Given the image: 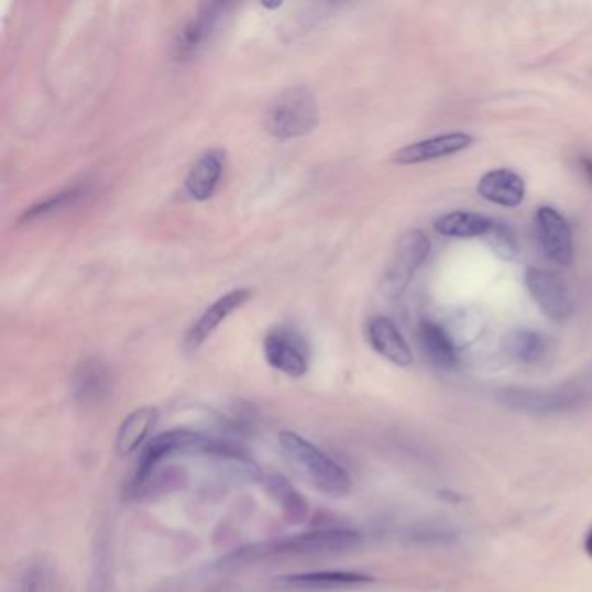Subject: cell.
<instances>
[{"mask_svg":"<svg viewBox=\"0 0 592 592\" xmlns=\"http://www.w3.org/2000/svg\"><path fill=\"white\" fill-rule=\"evenodd\" d=\"M490 248L494 249L495 254L501 255L502 260H515L518 254V242L515 234L511 233L509 228L504 227L501 222H495L486 233Z\"/></svg>","mask_w":592,"mask_h":592,"instance_id":"484cf974","label":"cell"},{"mask_svg":"<svg viewBox=\"0 0 592 592\" xmlns=\"http://www.w3.org/2000/svg\"><path fill=\"white\" fill-rule=\"evenodd\" d=\"M267 495L281 507L288 523H305L309 516V504L299 490L282 474H267L263 478Z\"/></svg>","mask_w":592,"mask_h":592,"instance_id":"ffe728a7","label":"cell"},{"mask_svg":"<svg viewBox=\"0 0 592 592\" xmlns=\"http://www.w3.org/2000/svg\"><path fill=\"white\" fill-rule=\"evenodd\" d=\"M231 4L227 2H207L197 9V13L186 21L174 41V58L186 63L194 59L206 47L207 42L216 32L221 18L227 14Z\"/></svg>","mask_w":592,"mask_h":592,"instance_id":"52a82bcc","label":"cell"},{"mask_svg":"<svg viewBox=\"0 0 592 592\" xmlns=\"http://www.w3.org/2000/svg\"><path fill=\"white\" fill-rule=\"evenodd\" d=\"M372 582V577L342 570H320V572L290 573L281 577L276 584L297 591H339V589L360 588Z\"/></svg>","mask_w":592,"mask_h":592,"instance_id":"9a60e30c","label":"cell"},{"mask_svg":"<svg viewBox=\"0 0 592 592\" xmlns=\"http://www.w3.org/2000/svg\"><path fill=\"white\" fill-rule=\"evenodd\" d=\"M84 194H86V189L80 188V186L63 189L59 194L51 195L46 200H42V202L35 204V206L26 209L25 212L21 215L20 222L37 221V219L46 218V216L54 215V212H58V210L74 206L78 198H83Z\"/></svg>","mask_w":592,"mask_h":592,"instance_id":"d4e9b609","label":"cell"},{"mask_svg":"<svg viewBox=\"0 0 592 592\" xmlns=\"http://www.w3.org/2000/svg\"><path fill=\"white\" fill-rule=\"evenodd\" d=\"M417 339H419L420 348L432 365L449 371L459 362V354H457L452 338L437 324L428 320L420 321Z\"/></svg>","mask_w":592,"mask_h":592,"instance_id":"44dd1931","label":"cell"},{"mask_svg":"<svg viewBox=\"0 0 592 592\" xmlns=\"http://www.w3.org/2000/svg\"><path fill=\"white\" fill-rule=\"evenodd\" d=\"M585 551L592 556V530L588 534V539H585Z\"/></svg>","mask_w":592,"mask_h":592,"instance_id":"83f0119b","label":"cell"},{"mask_svg":"<svg viewBox=\"0 0 592 592\" xmlns=\"http://www.w3.org/2000/svg\"><path fill=\"white\" fill-rule=\"evenodd\" d=\"M366 339L371 342L372 350L393 365L408 366L414 362L410 346L390 318H372L366 326Z\"/></svg>","mask_w":592,"mask_h":592,"instance_id":"4fadbf2b","label":"cell"},{"mask_svg":"<svg viewBox=\"0 0 592 592\" xmlns=\"http://www.w3.org/2000/svg\"><path fill=\"white\" fill-rule=\"evenodd\" d=\"M478 195L486 202L515 209L522 206L527 195L523 177L511 169H494L483 174L478 183Z\"/></svg>","mask_w":592,"mask_h":592,"instance_id":"5bb4252c","label":"cell"},{"mask_svg":"<svg viewBox=\"0 0 592 592\" xmlns=\"http://www.w3.org/2000/svg\"><path fill=\"white\" fill-rule=\"evenodd\" d=\"M264 359L275 371L288 377H303L309 371V346L306 339L288 327L270 330L263 341Z\"/></svg>","mask_w":592,"mask_h":592,"instance_id":"8992f818","label":"cell"},{"mask_svg":"<svg viewBox=\"0 0 592 592\" xmlns=\"http://www.w3.org/2000/svg\"><path fill=\"white\" fill-rule=\"evenodd\" d=\"M92 573L89 592H110L111 589V568H113V551H111L110 534L101 530L96 534L95 549H92Z\"/></svg>","mask_w":592,"mask_h":592,"instance_id":"603a6c76","label":"cell"},{"mask_svg":"<svg viewBox=\"0 0 592 592\" xmlns=\"http://www.w3.org/2000/svg\"><path fill=\"white\" fill-rule=\"evenodd\" d=\"M317 99L306 87H288L276 96L264 111V129L267 134L278 140H296L308 136L317 128Z\"/></svg>","mask_w":592,"mask_h":592,"instance_id":"277c9868","label":"cell"},{"mask_svg":"<svg viewBox=\"0 0 592 592\" xmlns=\"http://www.w3.org/2000/svg\"><path fill=\"white\" fill-rule=\"evenodd\" d=\"M9 592H62L58 568L47 556H32L18 568Z\"/></svg>","mask_w":592,"mask_h":592,"instance_id":"2e32d148","label":"cell"},{"mask_svg":"<svg viewBox=\"0 0 592 592\" xmlns=\"http://www.w3.org/2000/svg\"><path fill=\"white\" fill-rule=\"evenodd\" d=\"M473 141L474 138L468 132H447V134L428 138V140L404 146L395 153L393 161L399 165L426 164V162L438 161V158L464 152L473 144Z\"/></svg>","mask_w":592,"mask_h":592,"instance_id":"8fae6325","label":"cell"},{"mask_svg":"<svg viewBox=\"0 0 592 592\" xmlns=\"http://www.w3.org/2000/svg\"><path fill=\"white\" fill-rule=\"evenodd\" d=\"M535 227H537L540 248L549 260L563 266L572 263V228L558 210L547 206L539 207L535 215Z\"/></svg>","mask_w":592,"mask_h":592,"instance_id":"30bf717a","label":"cell"},{"mask_svg":"<svg viewBox=\"0 0 592 592\" xmlns=\"http://www.w3.org/2000/svg\"><path fill=\"white\" fill-rule=\"evenodd\" d=\"M278 445L288 465L305 478L309 485L333 497L350 494L353 486L351 474L329 453L318 449L317 445L288 429L278 435Z\"/></svg>","mask_w":592,"mask_h":592,"instance_id":"7a4b0ae2","label":"cell"},{"mask_svg":"<svg viewBox=\"0 0 592 592\" xmlns=\"http://www.w3.org/2000/svg\"><path fill=\"white\" fill-rule=\"evenodd\" d=\"M224 171V155L218 150L204 153L189 169L185 179V194L195 202H206L221 182Z\"/></svg>","mask_w":592,"mask_h":592,"instance_id":"e0dca14e","label":"cell"},{"mask_svg":"<svg viewBox=\"0 0 592 592\" xmlns=\"http://www.w3.org/2000/svg\"><path fill=\"white\" fill-rule=\"evenodd\" d=\"M251 297L252 293L249 288H237V290L228 293L227 296L219 297L216 303H212L202 313V317L198 318L194 327L186 333V348L189 351L198 350L212 336V332L221 326L222 321L233 315L237 309L242 308Z\"/></svg>","mask_w":592,"mask_h":592,"instance_id":"7c38bea8","label":"cell"},{"mask_svg":"<svg viewBox=\"0 0 592 592\" xmlns=\"http://www.w3.org/2000/svg\"><path fill=\"white\" fill-rule=\"evenodd\" d=\"M215 438L204 437L189 429H171L161 432L144 445L138 457L134 476L129 483V494L140 495L158 469L176 457H207Z\"/></svg>","mask_w":592,"mask_h":592,"instance_id":"3957f363","label":"cell"},{"mask_svg":"<svg viewBox=\"0 0 592 592\" xmlns=\"http://www.w3.org/2000/svg\"><path fill=\"white\" fill-rule=\"evenodd\" d=\"M161 420V412L155 407H140L132 410L117 431L116 449L120 457H128L149 443L150 435Z\"/></svg>","mask_w":592,"mask_h":592,"instance_id":"ac0fdd59","label":"cell"},{"mask_svg":"<svg viewBox=\"0 0 592 592\" xmlns=\"http://www.w3.org/2000/svg\"><path fill=\"white\" fill-rule=\"evenodd\" d=\"M360 540H362L360 535L348 528L305 531V534L288 535L282 539L240 547L237 551L221 558L219 567L257 563V561L290 558V556L336 555V552L351 551L354 547H359Z\"/></svg>","mask_w":592,"mask_h":592,"instance_id":"6da1fadb","label":"cell"},{"mask_svg":"<svg viewBox=\"0 0 592 592\" xmlns=\"http://www.w3.org/2000/svg\"><path fill=\"white\" fill-rule=\"evenodd\" d=\"M525 285L531 299L537 303L540 311L555 321H564L572 315V297L568 293L567 284L556 273L528 267L525 273Z\"/></svg>","mask_w":592,"mask_h":592,"instance_id":"ba28073f","label":"cell"},{"mask_svg":"<svg viewBox=\"0 0 592 592\" xmlns=\"http://www.w3.org/2000/svg\"><path fill=\"white\" fill-rule=\"evenodd\" d=\"M494 221L476 212L456 210L443 215L435 221V230L449 239H476L486 237Z\"/></svg>","mask_w":592,"mask_h":592,"instance_id":"7402d4cb","label":"cell"},{"mask_svg":"<svg viewBox=\"0 0 592 592\" xmlns=\"http://www.w3.org/2000/svg\"><path fill=\"white\" fill-rule=\"evenodd\" d=\"M546 350V339L534 330H518L507 339V351L525 363L539 362Z\"/></svg>","mask_w":592,"mask_h":592,"instance_id":"cb8c5ba5","label":"cell"},{"mask_svg":"<svg viewBox=\"0 0 592 592\" xmlns=\"http://www.w3.org/2000/svg\"><path fill=\"white\" fill-rule=\"evenodd\" d=\"M431 242L420 230H408L399 237L395 252L383 276V293L390 297L399 296L428 260Z\"/></svg>","mask_w":592,"mask_h":592,"instance_id":"5b68a950","label":"cell"},{"mask_svg":"<svg viewBox=\"0 0 592 592\" xmlns=\"http://www.w3.org/2000/svg\"><path fill=\"white\" fill-rule=\"evenodd\" d=\"M504 399L518 410L549 414L572 407L579 395L572 390H509L504 393Z\"/></svg>","mask_w":592,"mask_h":592,"instance_id":"d6986e66","label":"cell"},{"mask_svg":"<svg viewBox=\"0 0 592 592\" xmlns=\"http://www.w3.org/2000/svg\"><path fill=\"white\" fill-rule=\"evenodd\" d=\"M113 391V375L110 366L98 359L89 357L75 369L72 377V395L83 408H95L103 405Z\"/></svg>","mask_w":592,"mask_h":592,"instance_id":"9c48e42d","label":"cell"},{"mask_svg":"<svg viewBox=\"0 0 592 592\" xmlns=\"http://www.w3.org/2000/svg\"><path fill=\"white\" fill-rule=\"evenodd\" d=\"M580 165H582V171H584L585 177H588L589 183L592 185V158L585 156V158L580 161Z\"/></svg>","mask_w":592,"mask_h":592,"instance_id":"4316f807","label":"cell"}]
</instances>
